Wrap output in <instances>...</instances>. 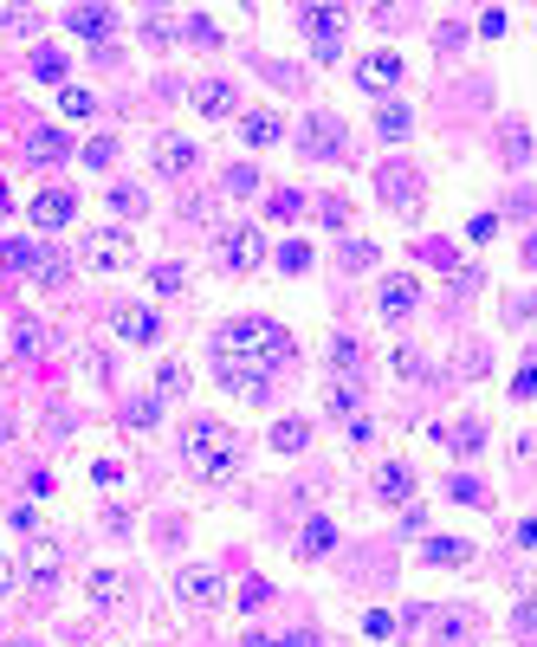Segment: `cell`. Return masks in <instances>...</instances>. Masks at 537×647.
<instances>
[{"mask_svg":"<svg viewBox=\"0 0 537 647\" xmlns=\"http://www.w3.org/2000/svg\"><path fill=\"white\" fill-rule=\"evenodd\" d=\"M285 363H292V330H285V324H272V318H233V324H220V337H214V376H220V389L246 395V402H266L272 376H279Z\"/></svg>","mask_w":537,"mask_h":647,"instance_id":"6da1fadb","label":"cell"},{"mask_svg":"<svg viewBox=\"0 0 537 647\" xmlns=\"http://www.w3.org/2000/svg\"><path fill=\"white\" fill-rule=\"evenodd\" d=\"M182 453H188V473L208 479V486L240 473V434H233L227 421H214V415H195L182 428Z\"/></svg>","mask_w":537,"mask_h":647,"instance_id":"7a4b0ae2","label":"cell"},{"mask_svg":"<svg viewBox=\"0 0 537 647\" xmlns=\"http://www.w3.org/2000/svg\"><path fill=\"white\" fill-rule=\"evenodd\" d=\"M78 259H85L91 272H130L136 266V240L123 227H98L91 240H78Z\"/></svg>","mask_w":537,"mask_h":647,"instance_id":"3957f363","label":"cell"},{"mask_svg":"<svg viewBox=\"0 0 537 647\" xmlns=\"http://www.w3.org/2000/svg\"><path fill=\"white\" fill-rule=\"evenodd\" d=\"M214 259H220V272L246 279V272L266 259V233H259V227H227V233H220V246H214Z\"/></svg>","mask_w":537,"mask_h":647,"instance_id":"277c9868","label":"cell"},{"mask_svg":"<svg viewBox=\"0 0 537 647\" xmlns=\"http://www.w3.org/2000/svg\"><path fill=\"white\" fill-rule=\"evenodd\" d=\"M7 266L33 272V279H39V285H52V292H59V285L72 279V266H65V259L52 253V246H33V240H13V246H7Z\"/></svg>","mask_w":537,"mask_h":647,"instance_id":"5b68a950","label":"cell"},{"mask_svg":"<svg viewBox=\"0 0 537 647\" xmlns=\"http://www.w3.org/2000/svg\"><path fill=\"white\" fill-rule=\"evenodd\" d=\"M72 214H78V195H72V188H39V195L26 201V220H33L39 233L72 227Z\"/></svg>","mask_w":537,"mask_h":647,"instance_id":"8992f818","label":"cell"},{"mask_svg":"<svg viewBox=\"0 0 537 647\" xmlns=\"http://www.w3.org/2000/svg\"><path fill=\"white\" fill-rule=\"evenodd\" d=\"M175 596H182L188 609H220V602H227V583H220V570H175Z\"/></svg>","mask_w":537,"mask_h":647,"instance_id":"52a82bcc","label":"cell"},{"mask_svg":"<svg viewBox=\"0 0 537 647\" xmlns=\"http://www.w3.org/2000/svg\"><path fill=\"white\" fill-rule=\"evenodd\" d=\"M356 85L389 98V91L402 85V59H395V52H363V59H356Z\"/></svg>","mask_w":537,"mask_h":647,"instance_id":"ba28073f","label":"cell"},{"mask_svg":"<svg viewBox=\"0 0 537 647\" xmlns=\"http://www.w3.org/2000/svg\"><path fill=\"white\" fill-rule=\"evenodd\" d=\"M298 20H305V33H311V46H318V59H337V46H343V13H337V7H305Z\"/></svg>","mask_w":537,"mask_h":647,"instance_id":"9c48e42d","label":"cell"},{"mask_svg":"<svg viewBox=\"0 0 537 647\" xmlns=\"http://www.w3.org/2000/svg\"><path fill=\"white\" fill-rule=\"evenodd\" d=\"M415 298H421V285H415V279H408V272H395V279H389V285H382V298H376V311H382V318H389V324H402V318H408V311H415Z\"/></svg>","mask_w":537,"mask_h":647,"instance_id":"30bf717a","label":"cell"},{"mask_svg":"<svg viewBox=\"0 0 537 647\" xmlns=\"http://www.w3.org/2000/svg\"><path fill=\"white\" fill-rule=\"evenodd\" d=\"M195 156H201V149L188 143V136H175V130L156 136V169L162 175H188V169H195Z\"/></svg>","mask_w":537,"mask_h":647,"instance_id":"8fae6325","label":"cell"},{"mask_svg":"<svg viewBox=\"0 0 537 647\" xmlns=\"http://www.w3.org/2000/svg\"><path fill=\"white\" fill-rule=\"evenodd\" d=\"M110 324H117L123 343H156V337H162V324H156V311H149V305H123Z\"/></svg>","mask_w":537,"mask_h":647,"instance_id":"7c38bea8","label":"cell"},{"mask_svg":"<svg viewBox=\"0 0 537 647\" xmlns=\"http://www.w3.org/2000/svg\"><path fill=\"white\" fill-rule=\"evenodd\" d=\"M376 499H382V505H402V512H408V499H415V473H408L402 460H389V466L376 473Z\"/></svg>","mask_w":537,"mask_h":647,"instance_id":"4fadbf2b","label":"cell"},{"mask_svg":"<svg viewBox=\"0 0 537 647\" xmlns=\"http://www.w3.org/2000/svg\"><path fill=\"white\" fill-rule=\"evenodd\" d=\"M59 570H65V550L52 544V538H39L33 550H26V563H20V576H26V583H52Z\"/></svg>","mask_w":537,"mask_h":647,"instance_id":"5bb4252c","label":"cell"},{"mask_svg":"<svg viewBox=\"0 0 537 647\" xmlns=\"http://www.w3.org/2000/svg\"><path fill=\"white\" fill-rule=\"evenodd\" d=\"M85 596L98 602V609H117V602L130 596V576H123V570H91L85 576Z\"/></svg>","mask_w":537,"mask_h":647,"instance_id":"9a60e30c","label":"cell"},{"mask_svg":"<svg viewBox=\"0 0 537 647\" xmlns=\"http://www.w3.org/2000/svg\"><path fill=\"white\" fill-rule=\"evenodd\" d=\"M72 156V143H65L59 130H33L26 136V162H33V169H52V162H65Z\"/></svg>","mask_w":537,"mask_h":647,"instance_id":"2e32d148","label":"cell"},{"mask_svg":"<svg viewBox=\"0 0 537 647\" xmlns=\"http://www.w3.org/2000/svg\"><path fill=\"white\" fill-rule=\"evenodd\" d=\"M65 26H72L78 39H91V46H98L110 26H117V13H110V7H72V13H65Z\"/></svg>","mask_w":537,"mask_h":647,"instance_id":"e0dca14e","label":"cell"},{"mask_svg":"<svg viewBox=\"0 0 537 647\" xmlns=\"http://www.w3.org/2000/svg\"><path fill=\"white\" fill-rule=\"evenodd\" d=\"M195 110L201 117H233V85L227 78H201L195 85Z\"/></svg>","mask_w":537,"mask_h":647,"instance_id":"ac0fdd59","label":"cell"},{"mask_svg":"<svg viewBox=\"0 0 537 647\" xmlns=\"http://www.w3.org/2000/svg\"><path fill=\"white\" fill-rule=\"evenodd\" d=\"M240 136H246L253 149H272V143L285 136V123L272 117V110H246V117H240Z\"/></svg>","mask_w":537,"mask_h":647,"instance_id":"d6986e66","label":"cell"},{"mask_svg":"<svg viewBox=\"0 0 537 647\" xmlns=\"http://www.w3.org/2000/svg\"><path fill=\"white\" fill-rule=\"evenodd\" d=\"M337 149H343V123H337V117H311L305 156H337Z\"/></svg>","mask_w":537,"mask_h":647,"instance_id":"ffe728a7","label":"cell"},{"mask_svg":"<svg viewBox=\"0 0 537 647\" xmlns=\"http://www.w3.org/2000/svg\"><path fill=\"white\" fill-rule=\"evenodd\" d=\"M272 453H305L311 447V421H298V415H285V421H272Z\"/></svg>","mask_w":537,"mask_h":647,"instance_id":"44dd1931","label":"cell"},{"mask_svg":"<svg viewBox=\"0 0 537 647\" xmlns=\"http://www.w3.org/2000/svg\"><path fill=\"white\" fill-rule=\"evenodd\" d=\"M421 563H447V570H460V563H473V544L466 538H428L421 544Z\"/></svg>","mask_w":537,"mask_h":647,"instance_id":"7402d4cb","label":"cell"},{"mask_svg":"<svg viewBox=\"0 0 537 647\" xmlns=\"http://www.w3.org/2000/svg\"><path fill=\"white\" fill-rule=\"evenodd\" d=\"M330 376H343V382H350L356 376V369H363V343H356V337H330Z\"/></svg>","mask_w":537,"mask_h":647,"instance_id":"603a6c76","label":"cell"},{"mask_svg":"<svg viewBox=\"0 0 537 647\" xmlns=\"http://www.w3.org/2000/svg\"><path fill=\"white\" fill-rule=\"evenodd\" d=\"M330 544H337V525H330V518H305V538H298V557H330Z\"/></svg>","mask_w":537,"mask_h":647,"instance_id":"cb8c5ba5","label":"cell"},{"mask_svg":"<svg viewBox=\"0 0 537 647\" xmlns=\"http://www.w3.org/2000/svg\"><path fill=\"white\" fill-rule=\"evenodd\" d=\"M382 195H389L395 208H421V195H415V175H408V169H382Z\"/></svg>","mask_w":537,"mask_h":647,"instance_id":"d4e9b609","label":"cell"},{"mask_svg":"<svg viewBox=\"0 0 537 647\" xmlns=\"http://www.w3.org/2000/svg\"><path fill=\"white\" fill-rule=\"evenodd\" d=\"M33 78H39V85H59V78H65V52L59 46H39L33 52Z\"/></svg>","mask_w":537,"mask_h":647,"instance_id":"484cf974","label":"cell"},{"mask_svg":"<svg viewBox=\"0 0 537 647\" xmlns=\"http://www.w3.org/2000/svg\"><path fill=\"white\" fill-rule=\"evenodd\" d=\"M169 395H188V363H162L156 369V402H169Z\"/></svg>","mask_w":537,"mask_h":647,"instance_id":"4316f807","label":"cell"},{"mask_svg":"<svg viewBox=\"0 0 537 647\" xmlns=\"http://www.w3.org/2000/svg\"><path fill=\"white\" fill-rule=\"evenodd\" d=\"M376 136H389V143H395V136H408V104H382L376 110Z\"/></svg>","mask_w":537,"mask_h":647,"instance_id":"83f0119b","label":"cell"},{"mask_svg":"<svg viewBox=\"0 0 537 647\" xmlns=\"http://www.w3.org/2000/svg\"><path fill=\"white\" fill-rule=\"evenodd\" d=\"M466 635H473V622H466V615H440V622H434V641L440 647H460Z\"/></svg>","mask_w":537,"mask_h":647,"instance_id":"f1b7e54d","label":"cell"},{"mask_svg":"<svg viewBox=\"0 0 537 647\" xmlns=\"http://www.w3.org/2000/svg\"><path fill=\"white\" fill-rule=\"evenodd\" d=\"M59 104H65V117H91V110H98V98H91L85 85H65V91H59Z\"/></svg>","mask_w":537,"mask_h":647,"instance_id":"f546056e","label":"cell"},{"mask_svg":"<svg viewBox=\"0 0 537 647\" xmlns=\"http://www.w3.org/2000/svg\"><path fill=\"white\" fill-rule=\"evenodd\" d=\"M156 415H162L156 395H149V402H130V408H123V428H156Z\"/></svg>","mask_w":537,"mask_h":647,"instance_id":"4dcf8cb0","label":"cell"},{"mask_svg":"<svg viewBox=\"0 0 537 647\" xmlns=\"http://www.w3.org/2000/svg\"><path fill=\"white\" fill-rule=\"evenodd\" d=\"M149 285H156V292H182V285H188V272L175 266V259H162V266L149 272Z\"/></svg>","mask_w":537,"mask_h":647,"instance_id":"1f68e13d","label":"cell"},{"mask_svg":"<svg viewBox=\"0 0 537 647\" xmlns=\"http://www.w3.org/2000/svg\"><path fill=\"white\" fill-rule=\"evenodd\" d=\"M512 635H518V641H537V596L512 609Z\"/></svg>","mask_w":537,"mask_h":647,"instance_id":"d6a6232c","label":"cell"},{"mask_svg":"<svg viewBox=\"0 0 537 647\" xmlns=\"http://www.w3.org/2000/svg\"><path fill=\"white\" fill-rule=\"evenodd\" d=\"M512 395H518V402H537V350L525 356V369H518V382H512Z\"/></svg>","mask_w":537,"mask_h":647,"instance_id":"836d02e7","label":"cell"},{"mask_svg":"<svg viewBox=\"0 0 537 647\" xmlns=\"http://www.w3.org/2000/svg\"><path fill=\"white\" fill-rule=\"evenodd\" d=\"M343 266H350V272L376 266V246H369V240H343Z\"/></svg>","mask_w":537,"mask_h":647,"instance_id":"e575fe53","label":"cell"},{"mask_svg":"<svg viewBox=\"0 0 537 647\" xmlns=\"http://www.w3.org/2000/svg\"><path fill=\"white\" fill-rule=\"evenodd\" d=\"M227 195H259V169H227Z\"/></svg>","mask_w":537,"mask_h":647,"instance_id":"d590c367","label":"cell"},{"mask_svg":"<svg viewBox=\"0 0 537 647\" xmlns=\"http://www.w3.org/2000/svg\"><path fill=\"white\" fill-rule=\"evenodd\" d=\"M279 266H285V272H305V266H311V246H305V240L279 246Z\"/></svg>","mask_w":537,"mask_h":647,"instance_id":"8d00e7d4","label":"cell"},{"mask_svg":"<svg viewBox=\"0 0 537 647\" xmlns=\"http://www.w3.org/2000/svg\"><path fill=\"white\" fill-rule=\"evenodd\" d=\"M188 39L214 52V46H220V26H214V20H201V13H195V20H188Z\"/></svg>","mask_w":537,"mask_h":647,"instance_id":"74e56055","label":"cell"},{"mask_svg":"<svg viewBox=\"0 0 537 647\" xmlns=\"http://www.w3.org/2000/svg\"><path fill=\"white\" fill-rule=\"evenodd\" d=\"M85 162H91V169H110V162H117V143H110V136H98V143H85Z\"/></svg>","mask_w":537,"mask_h":647,"instance_id":"f35d334b","label":"cell"},{"mask_svg":"<svg viewBox=\"0 0 537 647\" xmlns=\"http://www.w3.org/2000/svg\"><path fill=\"white\" fill-rule=\"evenodd\" d=\"M479 440H486L479 421H460V428H453V447H460V453H479Z\"/></svg>","mask_w":537,"mask_h":647,"instance_id":"ab89813d","label":"cell"},{"mask_svg":"<svg viewBox=\"0 0 537 647\" xmlns=\"http://www.w3.org/2000/svg\"><path fill=\"white\" fill-rule=\"evenodd\" d=\"M330 415H343V421L356 415V389H350V382H337V389H330Z\"/></svg>","mask_w":537,"mask_h":647,"instance_id":"60d3db41","label":"cell"},{"mask_svg":"<svg viewBox=\"0 0 537 647\" xmlns=\"http://www.w3.org/2000/svg\"><path fill=\"white\" fill-rule=\"evenodd\" d=\"M266 602H272V583H259V576H253V583L240 589V609H266Z\"/></svg>","mask_w":537,"mask_h":647,"instance_id":"b9f144b4","label":"cell"},{"mask_svg":"<svg viewBox=\"0 0 537 647\" xmlns=\"http://www.w3.org/2000/svg\"><path fill=\"white\" fill-rule=\"evenodd\" d=\"M453 499H460V505H492V499H486V492H479V486H473V479H453Z\"/></svg>","mask_w":537,"mask_h":647,"instance_id":"7bdbcfd3","label":"cell"},{"mask_svg":"<svg viewBox=\"0 0 537 647\" xmlns=\"http://www.w3.org/2000/svg\"><path fill=\"white\" fill-rule=\"evenodd\" d=\"M499 233V214H473V227H466V240H492Z\"/></svg>","mask_w":537,"mask_h":647,"instance_id":"ee69618b","label":"cell"},{"mask_svg":"<svg viewBox=\"0 0 537 647\" xmlns=\"http://www.w3.org/2000/svg\"><path fill=\"white\" fill-rule=\"evenodd\" d=\"M363 628H369V635H376V641H382V635H395V615H382V609H369V615H363Z\"/></svg>","mask_w":537,"mask_h":647,"instance_id":"f6af8a7d","label":"cell"},{"mask_svg":"<svg viewBox=\"0 0 537 647\" xmlns=\"http://www.w3.org/2000/svg\"><path fill=\"white\" fill-rule=\"evenodd\" d=\"M13 583H20V563H13V557H0V602L13 596Z\"/></svg>","mask_w":537,"mask_h":647,"instance_id":"bcb514c9","label":"cell"},{"mask_svg":"<svg viewBox=\"0 0 537 647\" xmlns=\"http://www.w3.org/2000/svg\"><path fill=\"white\" fill-rule=\"evenodd\" d=\"M143 39H149V46H169V39H175V33H169V20H162V13H156V20H149V26H143Z\"/></svg>","mask_w":537,"mask_h":647,"instance_id":"7dc6e473","label":"cell"},{"mask_svg":"<svg viewBox=\"0 0 537 647\" xmlns=\"http://www.w3.org/2000/svg\"><path fill=\"white\" fill-rule=\"evenodd\" d=\"M298 208H305V201H298V195H272V220H292Z\"/></svg>","mask_w":537,"mask_h":647,"instance_id":"c3c4849f","label":"cell"},{"mask_svg":"<svg viewBox=\"0 0 537 647\" xmlns=\"http://www.w3.org/2000/svg\"><path fill=\"white\" fill-rule=\"evenodd\" d=\"M110 201H117L123 214H136V208H143V195H136V188H110Z\"/></svg>","mask_w":537,"mask_h":647,"instance_id":"681fc988","label":"cell"},{"mask_svg":"<svg viewBox=\"0 0 537 647\" xmlns=\"http://www.w3.org/2000/svg\"><path fill=\"white\" fill-rule=\"evenodd\" d=\"M91 479H98V486H117V479H123V466H117V460H98V473H91Z\"/></svg>","mask_w":537,"mask_h":647,"instance_id":"f907efd6","label":"cell"},{"mask_svg":"<svg viewBox=\"0 0 537 647\" xmlns=\"http://www.w3.org/2000/svg\"><path fill=\"white\" fill-rule=\"evenodd\" d=\"M518 544H525V550H537V518H525V525H518Z\"/></svg>","mask_w":537,"mask_h":647,"instance_id":"816d5d0a","label":"cell"},{"mask_svg":"<svg viewBox=\"0 0 537 647\" xmlns=\"http://www.w3.org/2000/svg\"><path fill=\"white\" fill-rule=\"evenodd\" d=\"M246 647H318L311 635H298V641H246Z\"/></svg>","mask_w":537,"mask_h":647,"instance_id":"f5cc1de1","label":"cell"},{"mask_svg":"<svg viewBox=\"0 0 537 647\" xmlns=\"http://www.w3.org/2000/svg\"><path fill=\"white\" fill-rule=\"evenodd\" d=\"M525 266L537 272V233H531V240H525Z\"/></svg>","mask_w":537,"mask_h":647,"instance_id":"db71d44e","label":"cell"},{"mask_svg":"<svg viewBox=\"0 0 537 647\" xmlns=\"http://www.w3.org/2000/svg\"><path fill=\"white\" fill-rule=\"evenodd\" d=\"M7 201H13V195H7V182H0V208H7Z\"/></svg>","mask_w":537,"mask_h":647,"instance_id":"11a10c76","label":"cell"},{"mask_svg":"<svg viewBox=\"0 0 537 647\" xmlns=\"http://www.w3.org/2000/svg\"><path fill=\"white\" fill-rule=\"evenodd\" d=\"M0 447H7V421H0Z\"/></svg>","mask_w":537,"mask_h":647,"instance_id":"9f6ffc18","label":"cell"},{"mask_svg":"<svg viewBox=\"0 0 537 647\" xmlns=\"http://www.w3.org/2000/svg\"><path fill=\"white\" fill-rule=\"evenodd\" d=\"M7 647H33V641H7Z\"/></svg>","mask_w":537,"mask_h":647,"instance_id":"6f0895ef","label":"cell"}]
</instances>
